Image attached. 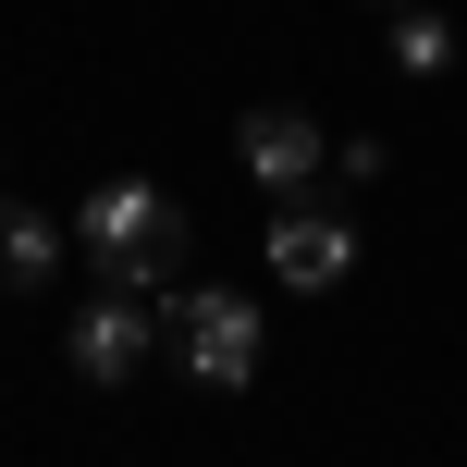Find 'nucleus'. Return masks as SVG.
I'll return each mask as SVG.
<instances>
[{"instance_id":"423d86ee","label":"nucleus","mask_w":467,"mask_h":467,"mask_svg":"<svg viewBox=\"0 0 467 467\" xmlns=\"http://www.w3.org/2000/svg\"><path fill=\"white\" fill-rule=\"evenodd\" d=\"M49 271H62V222L25 210V197H0V296H37Z\"/></svg>"},{"instance_id":"7ed1b4c3","label":"nucleus","mask_w":467,"mask_h":467,"mask_svg":"<svg viewBox=\"0 0 467 467\" xmlns=\"http://www.w3.org/2000/svg\"><path fill=\"white\" fill-rule=\"evenodd\" d=\"M258 246H271V283H296V296H332V283L357 271V222L345 210H307V197H283Z\"/></svg>"},{"instance_id":"f257e3e1","label":"nucleus","mask_w":467,"mask_h":467,"mask_svg":"<svg viewBox=\"0 0 467 467\" xmlns=\"http://www.w3.org/2000/svg\"><path fill=\"white\" fill-rule=\"evenodd\" d=\"M74 246L99 258V283L148 296V283H172V258H185V197L148 185V172H111V185L74 210Z\"/></svg>"},{"instance_id":"0eeeda50","label":"nucleus","mask_w":467,"mask_h":467,"mask_svg":"<svg viewBox=\"0 0 467 467\" xmlns=\"http://www.w3.org/2000/svg\"><path fill=\"white\" fill-rule=\"evenodd\" d=\"M394 62H406V74H443V62H455V25L431 13V0H406V13H394Z\"/></svg>"},{"instance_id":"20e7f679","label":"nucleus","mask_w":467,"mask_h":467,"mask_svg":"<svg viewBox=\"0 0 467 467\" xmlns=\"http://www.w3.org/2000/svg\"><path fill=\"white\" fill-rule=\"evenodd\" d=\"M148 345H161V307H136L123 283H111V296H87V307H74V332H62L74 381H136Z\"/></svg>"},{"instance_id":"f03ea898","label":"nucleus","mask_w":467,"mask_h":467,"mask_svg":"<svg viewBox=\"0 0 467 467\" xmlns=\"http://www.w3.org/2000/svg\"><path fill=\"white\" fill-rule=\"evenodd\" d=\"M161 332L185 345V369L210 381V394H246V381H258V332H271V320H258V296H234V283H185V296L161 283Z\"/></svg>"},{"instance_id":"39448f33","label":"nucleus","mask_w":467,"mask_h":467,"mask_svg":"<svg viewBox=\"0 0 467 467\" xmlns=\"http://www.w3.org/2000/svg\"><path fill=\"white\" fill-rule=\"evenodd\" d=\"M234 161H246V185H258V197H296L307 172L332 161V136H320L307 111H283V99H258V111L234 123Z\"/></svg>"}]
</instances>
